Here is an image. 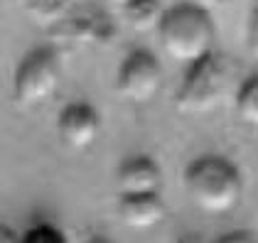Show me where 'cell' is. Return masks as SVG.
<instances>
[{"label": "cell", "instance_id": "1", "mask_svg": "<svg viewBox=\"0 0 258 243\" xmlns=\"http://www.w3.org/2000/svg\"><path fill=\"white\" fill-rule=\"evenodd\" d=\"M241 69L236 59L224 54H207L204 59L187 66V74L179 84L177 106L184 113H212L229 99V94L236 96L241 81Z\"/></svg>", "mask_w": 258, "mask_h": 243}, {"label": "cell", "instance_id": "2", "mask_svg": "<svg viewBox=\"0 0 258 243\" xmlns=\"http://www.w3.org/2000/svg\"><path fill=\"white\" fill-rule=\"evenodd\" d=\"M158 37L170 59L189 66L214 52L217 30L212 13L182 3L165 13L158 27Z\"/></svg>", "mask_w": 258, "mask_h": 243}, {"label": "cell", "instance_id": "3", "mask_svg": "<svg viewBox=\"0 0 258 243\" xmlns=\"http://www.w3.org/2000/svg\"><path fill=\"white\" fill-rule=\"evenodd\" d=\"M189 199L207 214H226L243 194V180L234 162L221 155H202L184 170Z\"/></svg>", "mask_w": 258, "mask_h": 243}, {"label": "cell", "instance_id": "4", "mask_svg": "<svg viewBox=\"0 0 258 243\" xmlns=\"http://www.w3.org/2000/svg\"><path fill=\"white\" fill-rule=\"evenodd\" d=\"M61 66H59V52L52 47H42L30 54H25L20 61L15 79H13V94L15 101L30 108L44 103L59 86Z\"/></svg>", "mask_w": 258, "mask_h": 243}, {"label": "cell", "instance_id": "5", "mask_svg": "<svg viewBox=\"0 0 258 243\" xmlns=\"http://www.w3.org/2000/svg\"><path fill=\"white\" fill-rule=\"evenodd\" d=\"M116 89L120 99L138 106L155 101V96L162 89V66L155 59V54H150L148 49L131 52L118 69Z\"/></svg>", "mask_w": 258, "mask_h": 243}, {"label": "cell", "instance_id": "6", "mask_svg": "<svg viewBox=\"0 0 258 243\" xmlns=\"http://www.w3.org/2000/svg\"><path fill=\"white\" fill-rule=\"evenodd\" d=\"M101 130V118L96 108L86 101H74L64 106L57 118V133L59 140L72 150H86L91 147Z\"/></svg>", "mask_w": 258, "mask_h": 243}, {"label": "cell", "instance_id": "7", "mask_svg": "<svg viewBox=\"0 0 258 243\" xmlns=\"http://www.w3.org/2000/svg\"><path fill=\"white\" fill-rule=\"evenodd\" d=\"M120 197L123 194H158L162 184V170L150 155H131L120 162L116 172Z\"/></svg>", "mask_w": 258, "mask_h": 243}, {"label": "cell", "instance_id": "8", "mask_svg": "<svg viewBox=\"0 0 258 243\" xmlns=\"http://www.w3.org/2000/svg\"><path fill=\"white\" fill-rule=\"evenodd\" d=\"M167 214V206L158 194H123L118 202V216L128 228L145 231L155 228Z\"/></svg>", "mask_w": 258, "mask_h": 243}, {"label": "cell", "instance_id": "9", "mask_svg": "<svg viewBox=\"0 0 258 243\" xmlns=\"http://www.w3.org/2000/svg\"><path fill=\"white\" fill-rule=\"evenodd\" d=\"M165 8L160 0H128L123 5V15L128 25L136 32H153L158 30L162 18H165Z\"/></svg>", "mask_w": 258, "mask_h": 243}, {"label": "cell", "instance_id": "10", "mask_svg": "<svg viewBox=\"0 0 258 243\" xmlns=\"http://www.w3.org/2000/svg\"><path fill=\"white\" fill-rule=\"evenodd\" d=\"M22 8L37 25H47V27H54L69 15L67 0H22Z\"/></svg>", "mask_w": 258, "mask_h": 243}, {"label": "cell", "instance_id": "11", "mask_svg": "<svg viewBox=\"0 0 258 243\" xmlns=\"http://www.w3.org/2000/svg\"><path fill=\"white\" fill-rule=\"evenodd\" d=\"M234 103H236L238 118L246 125L258 128V74L256 76H246L241 81L236 96H234Z\"/></svg>", "mask_w": 258, "mask_h": 243}, {"label": "cell", "instance_id": "12", "mask_svg": "<svg viewBox=\"0 0 258 243\" xmlns=\"http://www.w3.org/2000/svg\"><path fill=\"white\" fill-rule=\"evenodd\" d=\"M22 243H67V236L52 223H35L22 233Z\"/></svg>", "mask_w": 258, "mask_h": 243}, {"label": "cell", "instance_id": "13", "mask_svg": "<svg viewBox=\"0 0 258 243\" xmlns=\"http://www.w3.org/2000/svg\"><path fill=\"white\" fill-rule=\"evenodd\" d=\"M214 243H258V241H256V236L248 233V231H231V233L219 236Z\"/></svg>", "mask_w": 258, "mask_h": 243}, {"label": "cell", "instance_id": "14", "mask_svg": "<svg viewBox=\"0 0 258 243\" xmlns=\"http://www.w3.org/2000/svg\"><path fill=\"white\" fill-rule=\"evenodd\" d=\"M248 47H251L253 57H258V8L253 10V15L248 20Z\"/></svg>", "mask_w": 258, "mask_h": 243}, {"label": "cell", "instance_id": "15", "mask_svg": "<svg viewBox=\"0 0 258 243\" xmlns=\"http://www.w3.org/2000/svg\"><path fill=\"white\" fill-rule=\"evenodd\" d=\"M0 243H22V236H18L10 226L0 223Z\"/></svg>", "mask_w": 258, "mask_h": 243}, {"label": "cell", "instance_id": "16", "mask_svg": "<svg viewBox=\"0 0 258 243\" xmlns=\"http://www.w3.org/2000/svg\"><path fill=\"white\" fill-rule=\"evenodd\" d=\"M184 3H187V5H195L199 10H207V13H212L214 8L221 5V0H184Z\"/></svg>", "mask_w": 258, "mask_h": 243}, {"label": "cell", "instance_id": "17", "mask_svg": "<svg viewBox=\"0 0 258 243\" xmlns=\"http://www.w3.org/2000/svg\"><path fill=\"white\" fill-rule=\"evenodd\" d=\"M177 243H209V241H207L204 233H195V231H192V233H182L177 238Z\"/></svg>", "mask_w": 258, "mask_h": 243}, {"label": "cell", "instance_id": "18", "mask_svg": "<svg viewBox=\"0 0 258 243\" xmlns=\"http://www.w3.org/2000/svg\"><path fill=\"white\" fill-rule=\"evenodd\" d=\"M84 243H111L108 241V238H103V236H99V233H96V236H89V238H86V241Z\"/></svg>", "mask_w": 258, "mask_h": 243}, {"label": "cell", "instance_id": "19", "mask_svg": "<svg viewBox=\"0 0 258 243\" xmlns=\"http://www.w3.org/2000/svg\"><path fill=\"white\" fill-rule=\"evenodd\" d=\"M108 3H116V5H120V8H123V5H125L128 0H108Z\"/></svg>", "mask_w": 258, "mask_h": 243}]
</instances>
